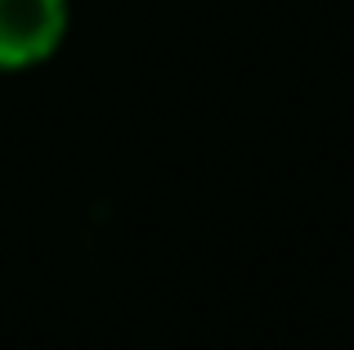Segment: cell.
<instances>
[{
	"instance_id": "1",
	"label": "cell",
	"mask_w": 354,
	"mask_h": 350,
	"mask_svg": "<svg viewBox=\"0 0 354 350\" xmlns=\"http://www.w3.org/2000/svg\"><path fill=\"white\" fill-rule=\"evenodd\" d=\"M68 18V0H0V72H27L54 59Z\"/></svg>"
}]
</instances>
